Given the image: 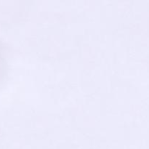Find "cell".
<instances>
[{"label": "cell", "instance_id": "obj_1", "mask_svg": "<svg viewBox=\"0 0 149 149\" xmlns=\"http://www.w3.org/2000/svg\"><path fill=\"white\" fill-rule=\"evenodd\" d=\"M7 74V62L4 56V49L0 43V84L4 81Z\"/></svg>", "mask_w": 149, "mask_h": 149}]
</instances>
